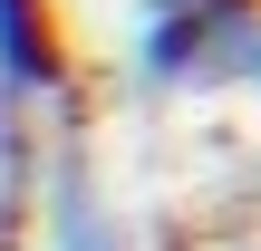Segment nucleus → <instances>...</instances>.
<instances>
[{
    "instance_id": "obj_2",
    "label": "nucleus",
    "mask_w": 261,
    "mask_h": 251,
    "mask_svg": "<svg viewBox=\"0 0 261 251\" xmlns=\"http://www.w3.org/2000/svg\"><path fill=\"white\" fill-rule=\"evenodd\" d=\"M0 87H58L48 0H0Z\"/></svg>"
},
{
    "instance_id": "obj_3",
    "label": "nucleus",
    "mask_w": 261,
    "mask_h": 251,
    "mask_svg": "<svg viewBox=\"0 0 261 251\" xmlns=\"http://www.w3.org/2000/svg\"><path fill=\"white\" fill-rule=\"evenodd\" d=\"M0 164H10V87H0Z\"/></svg>"
},
{
    "instance_id": "obj_1",
    "label": "nucleus",
    "mask_w": 261,
    "mask_h": 251,
    "mask_svg": "<svg viewBox=\"0 0 261 251\" xmlns=\"http://www.w3.org/2000/svg\"><path fill=\"white\" fill-rule=\"evenodd\" d=\"M48 251H126L77 155H58V174H48Z\"/></svg>"
}]
</instances>
